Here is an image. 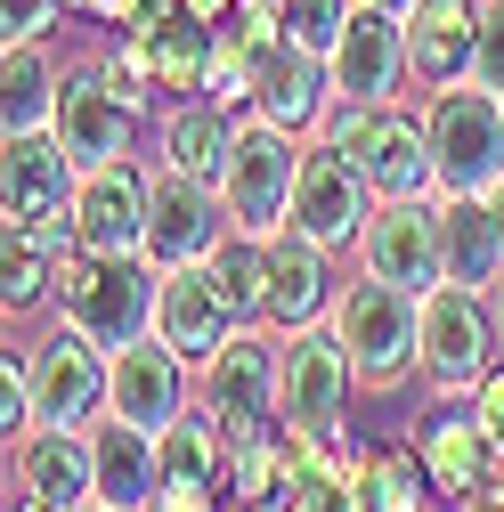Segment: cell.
Returning <instances> with one entry per match:
<instances>
[{"label":"cell","mask_w":504,"mask_h":512,"mask_svg":"<svg viewBox=\"0 0 504 512\" xmlns=\"http://www.w3.org/2000/svg\"><path fill=\"white\" fill-rule=\"evenodd\" d=\"M155 293H163V269L147 252H90V244H66L57 252V317L82 326L90 342L106 350H131L155 334Z\"/></svg>","instance_id":"obj_1"},{"label":"cell","mask_w":504,"mask_h":512,"mask_svg":"<svg viewBox=\"0 0 504 512\" xmlns=\"http://www.w3.org/2000/svg\"><path fill=\"white\" fill-rule=\"evenodd\" d=\"M309 139L342 147V155L366 171L374 196H439L431 122H423L415 106H399V98H383V106H366V98H334V106H326V122H318Z\"/></svg>","instance_id":"obj_2"},{"label":"cell","mask_w":504,"mask_h":512,"mask_svg":"<svg viewBox=\"0 0 504 512\" xmlns=\"http://www.w3.org/2000/svg\"><path fill=\"white\" fill-rule=\"evenodd\" d=\"M326 326L342 334L350 366H358V391H407V374H423V293L383 285V277H350Z\"/></svg>","instance_id":"obj_3"},{"label":"cell","mask_w":504,"mask_h":512,"mask_svg":"<svg viewBox=\"0 0 504 512\" xmlns=\"http://www.w3.org/2000/svg\"><path fill=\"white\" fill-rule=\"evenodd\" d=\"M423 122H431L439 196H488L504 179V90H488V82L423 90Z\"/></svg>","instance_id":"obj_4"},{"label":"cell","mask_w":504,"mask_h":512,"mask_svg":"<svg viewBox=\"0 0 504 512\" xmlns=\"http://www.w3.org/2000/svg\"><path fill=\"white\" fill-rule=\"evenodd\" d=\"M277 366H285V334H277V326H244L212 366H196V407L220 423L228 456L285 423V407H277Z\"/></svg>","instance_id":"obj_5"},{"label":"cell","mask_w":504,"mask_h":512,"mask_svg":"<svg viewBox=\"0 0 504 512\" xmlns=\"http://www.w3.org/2000/svg\"><path fill=\"white\" fill-rule=\"evenodd\" d=\"M74 187H82V163L66 155L57 131L0 139V228H25V236L66 252L74 244Z\"/></svg>","instance_id":"obj_6"},{"label":"cell","mask_w":504,"mask_h":512,"mask_svg":"<svg viewBox=\"0 0 504 512\" xmlns=\"http://www.w3.org/2000/svg\"><path fill=\"white\" fill-rule=\"evenodd\" d=\"M301 163H309V139H301V131H277V122L244 114L236 155H228V179H220L228 220H236V228H252V236H277V228L293 220Z\"/></svg>","instance_id":"obj_7"},{"label":"cell","mask_w":504,"mask_h":512,"mask_svg":"<svg viewBox=\"0 0 504 512\" xmlns=\"http://www.w3.org/2000/svg\"><path fill=\"white\" fill-rule=\"evenodd\" d=\"M504 358L496 301L472 285H431L423 293V382L439 399H472V382Z\"/></svg>","instance_id":"obj_8"},{"label":"cell","mask_w":504,"mask_h":512,"mask_svg":"<svg viewBox=\"0 0 504 512\" xmlns=\"http://www.w3.org/2000/svg\"><path fill=\"white\" fill-rule=\"evenodd\" d=\"M25 374H33V423H57V431H90L106 415V382H114V350L90 342L82 326H57L41 342H25Z\"/></svg>","instance_id":"obj_9"},{"label":"cell","mask_w":504,"mask_h":512,"mask_svg":"<svg viewBox=\"0 0 504 512\" xmlns=\"http://www.w3.org/2000/svg\"><path fill=\"white\" fill-rule=\"evenodd\" d=\"M49 131L66 139V155H74L82 171H98V163L139 155V139H147V114L114 90L106 57H82V66H66V90H57V122H49Z\"/></svg>","instance_id":"obj_10"},{"label":"cell","mask_w":504,"mask_h":512,"mask_svg":"<svg viewBox=\"0 0 504 512\" xmlns=\"http://www.w3.org/2000/svg\"><path fill=\"white\" fill-rule=\"evenodd\" d=\"M358 269L383 277V285H407V293H431L448 285V244H439V196H383L358 236Z\"/></svg>","instance_id":"obj_11"},{"label":"cell","mask_w":504,"mask_h":512,"mask_svg":"<svg viewBox=\"0 0 504 512\" xmlns=\"http://www.w3.org/2000/svg\"><path fill=\"white\" fill-rule=\"evenodd\" d=\"M350 391H358V366L342 350L334 326H301L285 334V366H277V407L293 431H350Z\"/></svg>","instance_id":"obj_12"},{"label":"cell","mask_w":504,"mask_h":512,"mask_svg":"<svg viewBox=\"0 0 504 512\" xmlns=\"http://www.w3.org/2000/svg\"><path fill=\"white\" fill-rule=\"evenodd\" d=\"M374 204H383V196L366 187V171H358L342 147L309 139V163H301V187H293V220H285V228L318 236L326 252H358V236H366Z\"/></svg>","instance_id":"obj_13"},{"label":"cell","mask_w":504,"mask_h":512,"mask_svg":"<svg viewBox=\"0 0 504 512\" xmlns=\"http://www.w3.org/2000/svg\"><path fill=\"white\" fill-rule=\"evenodd\" d=\"M228 228H236V220H228V204H220V187L155 163V187H147V261H155V269L212 261V244H220Z\"/></svg>","instance_id":"obj_14"},{"label":"cell","mask_w":504,"mask_h":512,"mask_svg":"<svg viewBox=\"0 0 504 512\" xmlns=\"http://www.w3.org/2000/svg\"><path fill=\"white\" fill-rule=\"evenodd\" d=\"M187 407H196V366H187L163 334L114 350V382H106V415H131L147 431H171Z\"/></svg>","instance_id":"obj_15"},{"label":"cell","mask_w":504,"mask_h":512,"mask_svg":"<svg viewBox=\"0 0 504 512\" xmlns=\"http://www.w3.org/2000/svg\"><path fill=\"white\" fill-rule=\"evenodd\" d=\"M147 187H155V171L139 155L82 171V187H74V244H90V252H147Z\"/></svg>","instance_id":"obj_16"},{"label":"cell","mask_w":504,"mask_h":512,"mask_svg":"<svg viewBox=\"0 0 504 512\" xmlns=\"http://www.w3.org/2000/svg\"><path fill=\"white\" fill-rule=\"evenodd\" d=\"M155 334L187 358V366H212L236 334H244V317L228 309V293L212 285L204 261H187V269H163V293H155Z\"/></svg>","instance_id":"obj_17"},{"label":"cell","mask_w":504,"mask_h":512,"mask_svg":"<svg viewBox=\"0 0 504 512\" xmlns=\"http://www.w3.org/2000/svg\"><path fill=\"white\" fill-rule=\"evenodd\" d=\"M326 74H334V98H366V106H383L407 90V17L391 9H350L334 57H326Z\"/></svg>","instance_id":"obj_18"},{"label":"cell","mask_w":504,"mask_h":512,"mask_svg":"<svg viewBox=\"0 0 504 512\" xmlns=\"http://www.w3.org/2000/svg\"><path fill=\"white\" fill-rule=\"evenodd\" d=\"M415 456H423V472L439 480V496H472V488H488L496 480V439H488V423H480V407L472 399H439L423 423H415Z\"/></svg>","instance_id":"obj_19"},{"label":"cell","mask_w":504,"mask_h":512,"mask_svg":"<svg viewBox=\"0 0 504 512\" xmlns=\"http://www.w3.org/2000/svg\"><path fill=\"white\" fill-rule=\"evenodd\" d=\"M342 301L334 285V252L301 228H277L269 236V326L277 334H301V326H326Z\"/></svg>","instance_id":"obj_20"},{"label":"cell","mask_w":504,"mask_h":512,"mask_svg":"<svg viewBox=\"0 0 504 512\" xmlns=\"http://www.w3.org/2000/svg\"><path fill=\"white\" fill-rule=\"evenodd\" d=\"M480 66V0H415L407 9V82L448 90Z\"/></svg>","instance_id":"obj_21"},{"label":"cell","mask_w":504,"mask_h":512,"mask_svg":"<svg viewBox=\"0 0 504 512\" xmlns=\"http://www.w3.org/2000/svg\"><path fill=\"white\" fill-rule=\"evenodd\" d=\"M236 131H244V114H228L212 98H179V106L155 114V163L220 187L228 179V155H236Z\"/></svg>","instance_id":"obj_22"},{"label":"cell","mask_w":504,"mask_h":512,"mask_svg":"<svg viewBox=\"0 0 504 512\" xmlns=\"http://www.w3.org/2000/svg\"><path fill=\"white\" fill-rule=\"evenodd\" d=\"M90 456H98V504L106 512H147L163 488V447L131 415H98L90 423Z\"/></svg>","instance_id":"obj_23"},{"label":"cell","mask_w":504,"mask_h":512,"mask_svg":"<svg viewBox=\"0 0 504 512\" xmlns=\"http://www.w3.org/2000/svg\"><path fill=\"white\" fill-rule=\"evenodd\" d=\"M17 488L25 496H49V504H74L90 512L98 504V456H90V431H57V423H33L17 447Z\"/></svg>","instance_id":"obj_24"},{"label":"cell","mask_w":504,"mask_h":512,"mask_svg":"<svg viewBox=\"0 0 504 512\" xmlns=\"http://www.w3.org/2000/svg\"><path fill=\"white\" fill-rule=\"evenodd\" d=\"M439 244H448V285H504V220L488 196H439Z\"/></svg>","instance_id":"obj_25"},{"label":"cell","mask_w":504,"mask_h":512,"mask_svg":"<svg viewBox=\"0 0 504 512\" xmlns=\"http://www.w3.org/2000/svg\"><path fill=\"white\" fill-rule=\"evenodd\" d=\"M342 504L350 512H448V496H439V480L423 472L415 447H374V456H358V472L342 480Z\"/></svg>","instance_id":"obj_26"},{"label":"cell","mask_w":504,"mask_h":512,"mask_svg":"<svg viewBox=\"0 0 504 512\" xmlns=\"http://www.w3.org/2000/svg\"><path fill=\"white\" fill-rule=\"evenodd\" d=\"M57 90H66V66L49 57V41H9L0 49V139L49 131L57 122Z\"/></svg>","instance_id":"obj_27"},{"label":"cell","mask_w":504,"mask_h":512,"mask_svg":"<svg viewBox=\"0 0 504 512\" xmlns=\"http://www.w3.org/2000/svg\"><path fill=\"white\" fill-rule=\"evenodd\" d=\"M212 285L228 293V309L244 317V326H269V236H252V228H228L212 244Z\"/></svg>","instance_id":"obj_28"},{"label":"cell","mask_w":504,"mask_h":512,"mask_svg":"<svg viewBox=\"0 0 504 512\" xmlns=\"http://www.w3.org/2000/svg\"><path fill=\"white\" fill-rule=\"evenodd\" d=\"M41 301H57V244H41L25 228H0V309H9V326L33 317Z\"/></svg>","instance_id":"obj_29"},{"label":"cell","mask_w":504,"mask_h":512,"mask_svg":"<svg viewBox=\"0 0 504 512\" xmlns=\"http://www.w3.org/2000/svg\"><path fill=\"white\" fill-rule=\"evenodd\" d=\"M269 9H277V33H285V41L334 57V41H342V25H350L358 0H269Z\"/></svg>","instance_id":"obj_30"},{"label":"cell","mask_w":504,"mask_h":512,"mask_svg":"<svg viewBox=\"0 0 504 512\" xmlns=\"http://www.w3.org/2000/svg\"><path fill=\"white\" fill-rule=\"evenodd\" d=\"M33 431V374H25V350L9 342V358H0V439H25Z\"/></svg>","instance_id":"obj_31"},{"label":"cell","mask_w":504,"mask_h":512,"mask_svg":"<svg viewBox=\"0 0 504 512\" xmlns=\"http://www.w3.org/2000/svg\"><path fill=\"white\" fill-rule=\"evenodd\" d=\"M74 0H0V41H49Z\"/></svg>","instance_id":"obj_32"},{"label":"cell","mask_w":504,"mask_h":512,"mask_svg":"<svg viewBox=\"0 0 504 512\" xmlns=\"http://www.w3.org/2000/svg\"><path fill=\"white\" fill-rule=\"evenodd\" d=\"M472 82L504 90V0H480V66H472Z\"/></svg>","instance_id":"obj_33"},{"label":"cell","mask_w":504,"mask_h":512,"mask_svg":"<svg viewBox=\"0 0 504 512\" xmlns=\"http://www.w3.org/2000/svg\"><path fill=\"white\" fill-rule=\"evenodd\" d=\"M472 407H480V423H488V439H496V456H504V358L472 382Z\"/></svg>","instance_id":"obj_34"},{"label":"cell","mask_w":504,"mask_h":512,"mask_svg":"<svg viewBox=\"0 0 504 512\" xmlns=\"http://www.w3.org/2000/svg\"><path fill=\"white\" fill-rule=\"evenodd\" d=\"M179 9H187V17H196V25H228V17L244 9V0H179Z\"/></svg>","instance_id":"obj_35"},{"label":"cell","mask_w":504,"mask_h":512,"mask_svg":"<svg viewBox=\"0 0 504 512\" xmlns=\"http://www.w3.org/2000/svg\"><path fill=\"white\" fill-rule=\"evenodd\" d=\"M448 512H504V488H496V480H488V488H472V496H456V504H448Z\"/></svg>","instance_id":"obj_36"},{"label":"cell","mask_w":504,"mask_h":512,"mask_svg":"<svg viewBox=\"0 0 504 512\" xmlns=\"http://www.w3.org/2000/svg\"><path fill=\"white\" fill-rule=\"evenodd\" d=\"M9 512H74V504H49V496H25V488H17V496H9Z\"/></svg>","instance_id":"obj_37"},{"label":"cell","mask_w":504,"mask_h":512,"mask_svg":"<svg viewBox=\"0 0 504 512\" xmlns=\"http://www.w3.org/2000/svg\"><path fill=\"white\" fill-rule=\"evenodd\" d=\"M366 9H391V17H407V9H415V0H366Z\"/></svg>","instance_id":"obj_38"},{"label":"cell","mask_w":504,"mask_h":512,"mask_svg":"<svg viewBox=\"0 0 504 512\" xmlns=\"http://www.w3.org/2000/svg\"><path fill=\"white\" fill-rule=\"evenodd\" d=\"M488 204H496V220H504V179H496V187H488Z\"/></svg>","instance_id":"obj_39"},{"label":"cell","mask_w":504,"mask_h":512,"mask_svg":"<svg viewBox=\"0 0 504 512\" xmlns=\"http://www.w3.org/2000/svg\"><path fill=\"white\" fill-rule=\"evenodd\" d=\"M488 301H496V326H504V285H496V293H488Z\"/></svg>","instance_id":"obj_40"},{"label":"cell","mask_w":504,"mask_h":512,"mask_svg":"<svg viewBox=\"0 0 504 512\" xmlns=\"http://www.w3.org/2000/svg\"><path fill=\"white\" fill-rule=\"evenodd\" d=\"M90 512H106V504H90Z\"/></svg>","instance_id":"obj_41"}]
</instances>
